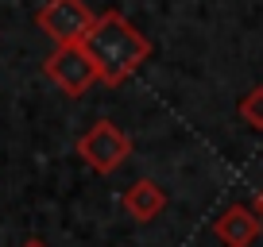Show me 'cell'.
Masks as SVG:
<instances>
[{
    "label": "cell",
    "mask_w": 263,
    "mask_h": 247,
    "mask_svg": "<svg viewBox=\"0 0 263 247\" xmlns=\"http://www.w3.org/2000/svg\"><path fill=\"white\" fill-rule=\"evenodd\" d=\"M82 50L89 54L93 70H97V81L120 85L151 58V39L120 12H101L93 27L85 31Z\"/></svg>",
    "instance_id": "obj_1"
},
{
    "label": "cell",
    "mask_w": 263,
    "mask_h": 247,
    "mask_svg": "<svg viewBox=\"0 0 263 247\" xmlns=\"http://www.w3.org/2000/svg\"><path fill=\"white\" fill-rule=\"evenodd\" d=\"M74 151L82 155V162L93 166L97 174H112V170H120V166L128 162L132 139H128V132H120L112 120H93L89 128L78 135Z\"/></svg>",
    "instance_id": "obj_2"
},
{
    "label": "cell",
    "mask_w": 263,
    "mask_h": 247,
    "mask_svg": "<svg viewBox=\"0 0 263 247\" xmlns=\"http://www.w3.org/2000/svg\"><path fill=\"white\" fill-rule=\"evenodd\" d=\"M93 19H97V12L85 0H47L35 12V27L54 47H82V39L93 27Z\"/></svg>",
    "instance_id": "obj_3"
},
{
    "label": "cell",
    "mask_w": 263,
    "mask_h": 247,
    "mask_svg": "<svg viewBox=\"0 0 263 247\" xmlns=\"http://www.w3.org/2000/svg\"><path fill=\"white\" fill-rule=\"evenodd\" d=\"M43 74L66 97H82V93H89L97 85V70H93L89 54L82 47H54L47 54V62H43Z\"/></svg>",
    "instance_id": "obj_4"
},
{
    "label": "cell",
    "mask_w": 263,
    "mask_h": 247,
    "mask_svg": "<svg viewBox=\"0 0 263 247\" xmlns=\"http://www.w3.org/2000/svg\"><path fill=\"white\" fill-rule=\"evenodd\" d=\"M259 228H263V220L255 216L252 205H229L213 224L217 239H221L224 247H248L255 236H259Z\"/></svg>",
    "instance_id": "obj_5"
},
{
    "label": "cell",
    "mask_w": 263,
    "mask_h": 247,
    "mask_svg": "<svg viewBox=\"0 0 263 247\" xmlns=\"http://www.w3.org/2000/svg\"><path fill=\"white\" fill-rule=\"evenodd\" d=\"M120 209L132 216V220L151 224V220H155V216L166 209V193H163V186H159V181H151V178H140V181H132L128 190H124V197H120Z\"/></svg>",
    "instance_id": "obj_6"
},
{
    "label": "cell",
    "mask_w": 263,
    "mask_h": 247,
    "mask_svg": "<svg viewBox=\"0 0 263 247\" xmlns=\"http://www.w3.org/2000/svg\"><path fill=\"white\" fill-rule=\"evenodd\" d=\"M236 116L248 123V128L263 132V85H255V89H248L244 97H240V105H236Z\"/></svg>",
    "instance_id": "obj_7"
},
{
    "label": "cell",
    "mask_w": 263,
    "mask_h": 247,
    "mask_svg": "<svg viewBox=\"0 0 263 247\" xmlns=\"http://www.w3.org/2000/svg\"><path fill=\"white\" fill-rule=\"evenodd\" d=\"M252 209H255V216H259V220H263V190L255 193V205H252Z\"/></svg>",
    "instance_id": "obj_8"
},
{
    "label": "cell",
    "mask_w": 263,
    "mask_h": 247,
    "mask_svg": "<svg viewBox=\"0 0 263 247\" xmlns=\"http://www.w3.org/2000/svg\"><path fill=\"white\" fill-rule=\"evenodd\" d=\"M24 247H47V243H43V239H27Z\"/></svg>",
    "instance_id": "obj_9"
}]
</instances>
